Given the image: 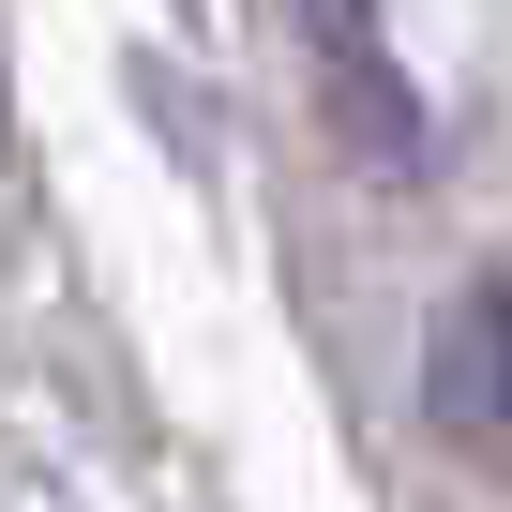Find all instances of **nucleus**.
<instances>
[{
	"mask_svg": "<svg viewBox=\"0 0 512 512\" xmlns=\"http://www.w3.org/2000/svg\"><path fill=\"white\" fill-rule=\"evenodd\" d=\"M422 407H437V437H467V452L512 467V287H482L452 317V347L422 362Z\"/></svg>",
	"mask_w": 512,
	"mask_h": 512,
	"instance_id": "obj_2",
	"label": "nucleus"
},
{
	"mask_svg": "<svg viewBox=\"0 0 512 512\" xmlns=\"http://www.w3.org/2000/svg\"><path fill=\"white\" fill-rule=\"evenodd\" d=\"M287 31H302V61H317L332 136H347L377 181H422V166H437V106H422V76H407V46H392V0H287Z\"/></svg>",
	"mask_w": 512,
	"mask_h": 512,
	"instance_id": "obj_1",
	"label": "nucleus"
}]
</instances>
